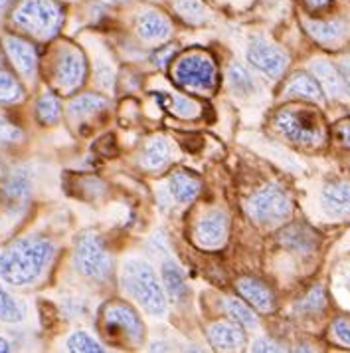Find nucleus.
Masks as SVG:
<instances>
[{
  "label": "nucleus",
  "instance_id": "obj_28",
  "mask_svg": "<svg viewBox=\"0 0 350 353\" xmlns=\"http://www.w3.org/2000/svg\"><path fill=\"white\" fill-rule=\"evenodd\" d=\"M60 113H62V105H60V99L54 96V94H44V96L38 99L36 115H38V119L44 125L56 123L60 119Z\"/></svg>",
  "mask_w": 350,
  "mask_h": 353
},
{
  "label": "nucleus",
  "instance_id": "obj_5",
  "mask_svg": "<svg viewBox=\"0 0 350 353\" xmlns=\"http://www.w3.org/2000/svg\"><path fill=\"white\" fill-rule=\"evenodd\" d=\"M178 85L192 92H212L218 81V70L214 60L204 52H190L182 56L173 68Z\"/></svg>",
  "mask_w": 350,
  "mask_h": 353
},
{
  "label": "nucleus",
  "instance_id": "obj_27",
  "mask_svg": "<svg viewBox=\"0 0 350 353\" xmlns=\"http://www.w3.org/2000/svg\"><path fill=\"white\" fill-rule=\"evenodd\" d=\"M175 10L188 24H202L206 20V6L202 0H176Z\"/></svg>",
  "mask_w": 350,
  "mask_h": 353
},
{
  "label": "nucleus",
  "instance_id": "obj_17",
  "mask_svg": "<svg viewBox=\"0 0 350 353\" xmlns=\"http://www.w3.org/2000/svg\"><path fill=\"white\" fill-rule=\"evenodd\" d=\"M279 242L285 246L287 250H293L297 254H309V252H313V248L317 244L315 232L309 230L307 226L303 225L287 226L285 230H281V234H279Z\"/></svg>",
  "mask_w": 350,
  "mask_h": 353
},
{
  "label": "nucleus",
  "instance_id": "obj_26",
  "mask_svg": "<svg viewBox=\"0 0 350 353\" xmlns=\"http://www.w3.org/2000/svg\"><path fill=\"white\" fill-rule=\"evenodd\" d=\"M109 103L107 99L101 96H94V94H87V96H80L78 99H74L69 103V115L72 117H83V115H91V113L101 112L105 110Z\"/></svg>",
  "mask_w": 350,
  "mask_h": 353
},
{
  "label": "nucleus",
  "instance_id": "obj_8",
  "mask_svg": "<svg viewBox=\"0 0 350 353\" xmlns=\"http://www.w3.org/2000/svg\"><path fill=\"white\" fill-rule=\"evenodd\" d=\"M248 60L270 78H279L285 72L289 58L283 50H279L273 44H267L263 40H254L248 48Z\"/></svg>",
  "mask_w": 350,
  "mask_h": 353
},
{
  "label": "nucleus",
  "instance_id": "obj_13",
  "mask_svg": "<svg viewBox=\"0 0 350 353\" xmlns=\"http://www.w3.org/2000/svg\"><path fill=\"white\" fill-rule=\"evenodd\" d=\"M208 339L216 350H223V352H236L243 345L245 336L239 330L236 323L230 321H218L214 325L208 327Z\"/></svg>",
  "mask_w": 350,
  "mask_h": 353
},
{
  "label": "nucleus",
  "instance_id": "obj_6",
  "mask_svg": "<svg viewBox=\"0 0 350 353\" xmlns=\"http://www.w3.org/2000/svg\"><path fill=\"white\" fill-rule=\"evenodd\" d=\"M248 214L255 223L273 225L291 214V201L279 187L270 185L252 194V199L248 201Z\"/></svg>",
  "mask_w": 350,
  "mask_h": 353
},
{
  "label": "nucleus",
  "instance_id": "obj_43",
  "mask_svg": "<svg viewBox=\"0 0 350 353\" xmlns=\"http://www.w3.org/2000/svg\"><path fill=\"white\" fill-rule=\"evenodd\" d=\"M8 2H10V0H0V12L6 8V4H8Z\"/></svg>",
  "mask_w": 350,
  "mask_h": 353
},
{
  "label": "nucleus",
  "instance_id": "obj_16",
  "mask_svg": "<svg viewBox=\"0 0 350 353\" xmlns=\"http://www.w3.org/2000/svg\"><path fill=\"white\" fill-rule=\"evenodd\" d=\"M236 288L259 312H270L271 307H273V294H271V290L263 282L245 276V278H239L238 282H236Z\"/></svg>",
  "mask_w": 350,
  "mask_h": 353
},
{
  "label": "nucleus",
  "instance_id": "obj_35",
  "mask_svg": "<svg viewBox=\"0 0 350 353\" xmlns=\"http://www.w3.org/2000/svg\"><path fill=\"white\" fill-rule=\"evenodd\" d=\"M303 312H320L325 307V290L313 288L309 292V296L301 302Z\"/></svg>",
  "mask_w": 350,
  "mask_h": 353
},
{
  "label": "nucleus",
  "instance_id": "obj_41",
  "mask_svg": "<svg viewBox=\"0 0 350 353\" xmlns=\"http://www.w3.org/2000/svg\"><path fill=\"white\" fill-rule=\"evenodd\" d=\"M305 4H307L311 10H320V8L329 6V4H331V0H305Z\"/></svg>",
  "mask_w": 350,
  "mask_h": 353
},
{
  "label": "nucleus",
  "instance_id": "obj_25",
  "mask_svg": "<svg viewBox=\"0 0 350 353\" xmlns=\"http://www.w3.org/2000/svg\"><path fill=\"white\" fill-rule=\"evenodd\" d=\"M24 96V90L14 74L4 65V58L0 54V103H12Z\"/></svg>",
  "mask_w": 350,
  "mask_h": 353
},
{
  "label": "nucleus",
  "instance_id": "obj_34",
  "mask_svg": "<svg viewBox=\"0 0 350 353\" xmlns=\"http://www.w3.org/2000/svg\"><path fill=\"white\" fill-rule=\"evenodd\" d=\"M22 139H24V133L0 115V149L12 147V145L20 143Z\"/></svg>",
  "mask_w": 350,
  "mask_h": 353
},
{
  "label": "nucleus",
  "instance_id": "obj_39",
  "mask_svg": "<svg viewBox=\"0 0 350 353\" xmlns=\"http://www.w3.org/2000/svg\"><path fill=\"white\" fill-rule=\"evenodd\" d=\"M336 135H338V139L342 141V143L350 147V121H342V123H338L336 125Z\"/></svg>",
  "mask_w": 350,
  "mask_h": 353
},
{
  "label": "nucleus",
  "instance_id": "obj_42",
  "mask_svg": "<svg viewBox=\"0 0 350 353\" xmlns=\"http://www.w3.org/2000/svg\"><path fill=\"white\" fill-rule=\"evenodd\" d=\"M10 352V343L4 339V337H0V353H6Z\"/></svg>",
  "mask_w": 350,
  "mask_h": 353
},
{
  "label": "nucleus",
  "instance_id": "obj_30",
  "mask_svg": "<svg viewBox=\"0 0 350 353\" xmlns=\"http://www.w3.org/2000/svg\"><path fill=\"white\" fill-rule=\"evenodd\" d=\"M22 318H24V307L0 284V320L6 323H18L22 321Z\"/></svg>",
  "mask_w": 350,
  "mask_h": 353
},
{
  "label": "nucleus",
  "instance_id": "obj_4",
  "mask_svg": "<svg viewBox=\"0 0 350 353\" xmlns=\"http://www.w3.org/2000/svg\"><path fill=\"white\" fill-rule=\"evenodd\" d=\"M273 125L289 141L297 145H318L325 139V125L317 112L289 108L275 115Z\"/></svg>",
  "mask_w": 350,
  "mask_h": 353
},
{
  "label": "nucleus",
  "instance_id": "obj_12",
  "mask_svg": "<svg viewBox=\"0 0 350 353\" xmlns=\"http://www.w3.org/2000/svg\"><path fill=\"white\" fill-rule=\"evenodd\" d=\"M4 48L8 52V58L12 60V64L17 65V70L24 78H32L38 64V56L32 44H28L26 40L17 38V36H6L4 38Z\"/></svg>",
  "mask_w": 350,
  "mask_h": 353
},
{
  "label": "nucleus",
  "instance_id": "obj_7",
  "mask_svg": "<svg viewBox=\"0 0 350 353\" xmlns=\"http://www.w3.org/2000/svg\"><path fill=\"white\" fill-rule=\"evenodd\" d=\"M76 266L83 276L94 280H107L111 276V256L105 246L94 234H87L78 242L76 248Z\"/></svg>",
  "mask_w": 350,
  "mask_h": 353
},
{
  "label": "nucleus",
  "instance_id": "obj_1",
  "mask_svg": "<svg viewBox=\"0 0 350 353\" xmlns=\"http://www.w3.org/2000/svg\"><path fill=\"white\" fill-rule=\"evenodd\" d=\"M54 256V244L46 239H22L2 250L0 278L12 286H28L44 272Z\"/></svg>",
  "mask_w": 350,
  "mask_h": 353
},
{
  "label": "nucleus",
  "instance_id": "obj_22",
  "mask_svg": "<svg viewBox=\"0 0 350 353\" xmlns=\"http://www.w3.org/2000/svg\"><path fill=\"white\" fill-rule=\"evenodd\" d=\"M162 280H164V288L168 292V296L175 302H186L188 298V286L184 282V276L180 272V268L176 266L173 260L162 264Z\"/></svg>",
  "mask_w": 350,
  "mask_h": 353
},
{
  "label": "nucleus",
  "instance_id": "obj_15",
  "mask_svg": "<svg viewBox=\"0 0 350 353\" xmlns=\"http://www.w3.org/2000/svg\"><path fill=\"white\" fill-rule=\"evenodd\" d=\"M322 209L331 216H344L350 212V183L336 181L322 191Z\"/></svg>",
  "mask_w": 350,
  "mask_h": 353
},
{
  "label": "nucleus",
  "instance_id": "obj_38",
  "mask_svg": "<svg viewBox=\"0 0 350 353\" xmlns=\"http://www.w3.org/2000/svg\"><path fill=\"white\" fill-rule=\"evenodd\" d=\"M252 352H283V347H279L271 339H257L254 343V347H252Z\"/></svg>",
  "mask_w": 350,
  "mask_h": 353
},
{
  "label": "nucleus",
  "instance_id": "obj_32",
  "mask_svg": "<svg viewBox=\"0 0 350 353\" xmlns=\"http://www.w3.org/2000/svg\"><path fill=\"white\" fill-rule=\"evenodd\" d=\"M67 350L69 352H76V353H101L103 352V347L97 343L94 337H89L87 334H83V332H76L74 336H69L67 339Z\"/></svg>",
  "mask_w": 350,
  "mask_h": 353
},
{
  "label": "nucleus",
  "instance_id": "obj_33",
  "mask_svg": "<svg viewBox=\"0 0 350 353\" xmlns=\"http://www.w3.org/2000/svg\"><path fill=\"white\" fill-rule=\"evenodd\" d=\"M230 81H232L234 90H238L239 94H250V92H254V80H252V76L248 74V70L241 68V65H232V68H230Z\"/></svg>",
  "mask_w": 350,
  "mask_h": 353
},
{
  "label": "nucleus",
  "instance_id": "obj_37",
  "mask_svg": "<svg viewBox=\"0 0 350 353\" xmlns=\"http://www.w3.org/2000/svg\"><path fill=\"white\" fill-rule=\"evenodd\" d=\"M175 54H176V44H168V46L157 50V52L153 54V62H155V65H159V68H164Z\"/></svg>",
  "mask_w": 350,
  "mask_h": 353
},
{
  "label": "nucleus",
  "instance_id": "obj_29",
  "mask_svg": "<svg viewBox=\"0 0 350 353\" xmlns=\"http://www.w3.org/2000/svg\"><path fill=\"white\" fill-rule=\"evenodd\" d=\"M162 105H166L175 115L186 117V119H194L200 115V108L196 105V101H192L184 96H164Z\"/></svg>",
  "mask_w": 350,
  "mask_h": 353
},
{
  "label": "nucleus",
  "instance_id": "obj_9",
  "mask_svg": "<svg viewBox=\"0 0 350 353\" xmlns=\"http://www.w3.org/2000/svg\"><path fill=\"white\" fill-rule=\"evenodd\" d=\"M103 321L109 330H117L121 334L139 343L143 339V323L139 320V316L125 304H107L103 307Z\"/></svg>",
  "mask_w": 350,
  "mask_h": 353
},
{
  "label": "nucleus",
  "instance_id": "obj_14",
  "mask_svg": "<svg viewBox=\"0 0 350 353\" xmlns=\"http://www.w3.org/2000/svg\"><path fill=\"white\" fill-rule=\"evenodd\" d=\"M173 30L171 20L157 10H146L137 20V32L146 42H160Z\"/></svg>",
  "mask_w": 350,
  "mask_h": 353
},
{
  "label": "nucleus",
  "instance_id": "obj_23",
  "mask_svg": "<svg viewBox=\"0 0 350 353\" xmlns=\"http://www.w3.org/2000/svg\"><path fill=\"white\" fill-rule=\"evenodd\" d=\"M171 193L178 203H190L200 193V181L186 171H178L171 176Z\"/></svg>",
  "mask_w": 350,
  "mask_h": 353
},
{
  "label": "nucleus",
  "instance_id": "obj_2",
  "mask_svg": "<svg viewBox=\"0 0 350 353\" xmlns=\"http://www.w3.org/2000/svg\"><path fill=\"white\" fill-rule=\"evenodd\" d=\"M123 284L129 294L143 305L146 314L159 318L166 312L164 292L151 264L143 260H129L123 266Z\"/></svg>",
  "mask_w": 350,
  "mask_h": 353
},
{
  "label": "nucleus",
  "instance_id": "obj_20",
  "mask_svg": "<svg viewBox=\"0 0 350 353\" xmlns=\"http://www.w3.org/2000/svg\"><path fill=\"white\" fill-rule=\"evenodd\" d=\"M173 157V149H171V143L164 139V137H155L151 139L149 143L144 145L143 151V163L144 169H151V171H157L160 167H164L168 161Z\"/></svg>",
  "mask_w": 350,
  "mask_h": 353
},
{
  "label": "nucleus",
  "instance_id": "obj_31",
  "mask_svg": "<svg viewBox=\"0 0 350 353\" xmlns=\"http://www.w3.org/2000/svg\"><path fill=\"white\" fill-rule=\"evenodd\" d=\"M223 307H226L228 316H232V318L238 321V323H241L243 327H255V325H257V316H255L248 305L243 304V302H239V300H236V298L226 300V302H223Z\"/></svg>",
  "mask_w": 350,
  "mask_h": 353
},
{
  "label": "nucleus",
  "instance_id": "obj_40",
  "mask_svg": "<svg viewBox=\"0 0 350 353\" xmlns=\"http://www.w3.org/2000/svg\"><path fill=\"white\" fill-rule=\"evenodd\" d=\"M340 72H342V81H344V85L350 90V56H347V58L340 62Z\"/></svg>",
  "mask_w": 350,
  "mask_h": 353
},
{
  "label": "nucleus",
  "instance_id": "obj_36",
  "mask_svg": "<svg viewBox=\"0 0 350 353\" xmlns=\"http://www.w3.org/2000/svg\"><path fill=\"white\" fill-rule=\"evenodd\" d=\"M333 334L334 337L342 343V345H347L350 347V323L344 320H336L333 323Z\"/></svg>",
  "mask_w": 350,
  "mask_h": 353
},
{
  "label": "nucleus",
  "instance_id": "obj_21",
  "mask_svg": "<svg viewBox=\"0 0 350 353\" xmlns=\"http://www.w3.org/2000/svg\"><path fill=\"white\" fill-rule=\"evenodd\" d=\"M313 72H315L317 80L320 81V85L325 88V92L329 96L336 97V99L344 97L347 85H344V81L338 76V72H336V68L333 64H329V62H317V64H313Z\"/></svg>",
  "mask_w": 350,
  "mask_h": 353
},
{
  "label": "nucleus",
  "instance_id": "obj_10",
  "mask_svg": "<svg viewBox=\"0 0 350 353\" xmlns=\"http://www.w3.org/2000/svg\"><path fill=\"white\" fill-rule=\"evenodd\" d=\"M85 80V58L80 50H65L56 64V81L65 92L78 90Z\"/></svg>",
  "mask_w": 350,
  "mask_h": 353
},
{
  "label": "nucleus",
  "instance_id": "obj_18",
  "mask_svg": "<svg viewBox=\"0 0 350 353\" xmlns=\"http://www.w3.org/2000/svg\"><path fill=\"white\" fill-rule=\"evenodd\" d=\"M30 187H32V181L26 169H17L12 171V175L6 179L4 183V194L8 199L10 205H24L28 201V194H30Z\"/></svg>",
  "mask_w": 350,
  "mask_h": 353
},
{
  "label": "nucleus",
  "instance_id": "obj_3",
  "mask_svg": "<svg viewBox=\"0 0 350 353\" xmlns=\"http://www.w3.org/2000/svg\"><path fill=\"white\" fill-rule=\"evenodd\" d=\"M12 22L34 38L48 40L60 30L64 10L56 0H22L12 14Z\"/></svg>",
  "mask_w": 350,
  "mask_h": 353
},
{
  "label": "nucleus",
  "instance_id": "obj_11",
  "mask_svg": "<svg viewBox=\"0 0 350 353\" xmlns=\"http://www.w3.org/2000/svg\"><path fill=\"white\" fill-rule=\"evenodd\" d=\"M228 236V216L222 210H210L206 212L194 230V239L204 248H216L220 246Z\"/></svg>",
  "mask_w": 350,
  "mask_h": 353
},
{
  "label": "nucleus",
  "instance_id": "obj_24",
  "mask_svg": "<svg viewBox=\"0 0 350 353\" xmlns=\"http://www.w3.org/2000/svg\"><path fill=\"white\" fill-rule=\"evenodd\" d=\"M309 34L320 42V44H336L344 38L347 24L340 20H329V22H307Z\"/></svg>",
  "mask_w": 350,
  "mask_h": 353
},
{
  "label": "nucleus",
  "instance_id": "obj_19",
  "mask_svg": "<svg viewBox=\"0 0 350 353\" xmlns=\"http://www.w3.org/2000/svg\"><path fill=\"white\" fill-rule=\"evenodd\" d=\"M283 96L287 97H301V99H311V101H320L322 99V90L317 80L309 78L307 74H295L291 80L287 81Z\"/></svg>",
  "mask_w": 350,
  "mask_h": 353
}]
</instances>
